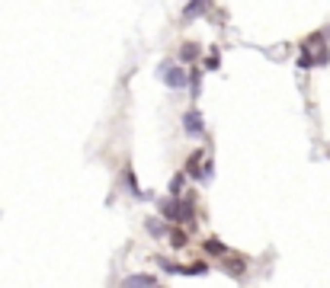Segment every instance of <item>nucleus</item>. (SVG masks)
Masks as SVG:
<instances>
[{
    "label": "nucleus",
    "instance_id": "39448f33",
    "mask_svg": "<svg viewBox=\"0 0 330 288\" xmlns=\"http://www.w3.org/2000/svg\"><path fill=\"white\" fill-rule=\"evenodd\" d=\"M205 250L212 253V256H224V250H228V247H224L221 240H205Z\"/></svg>",
    "mask_w": 330,
    "mask_h": 288
},
{
    "label": "nucleus",
    "instance_id": "9d476101",
    "mask_svg": "<svg viewBox=\"0 0 330 288\" xmlns=\"http://www.w3.org/2000/svg\"><path fill=\"white\" fill-rule=\"evenodd\" d=\"M196 13H202V3H189L186 7V16H196Z\"/></svg>",
    "mask_w": 330,
    "mask_h": 288
},
{
    "label": "nucleus",
    "instance_id": "20e7f679",
    "mask_svg": "<svg viewBox=\"0 0 330 288\" xmlns=\"http://www.w3.org/2000/svg\"><path fill=\"white\" fill-rule=\"evenodd\" d=\"M161 208H164V215H167L170 221H177V218H180V202H177V198H170V202H164Z\"/></svg>",
    "mask_w": 330,
    "mask_h": 288
},
{
    "label": "nucleus",
    "instance_id": "f257e3e1",
    "mask_svg": "<svg viewBox=\"0 0 330 288\" xmlns=\"http://www.w3.org/2000/svg\"><path fill=\"white\" fill-rule=\"evenodd\" d=\"M161 80L170 87H186V74L180 68H173V64H164L161 68Z\"/></svg>",
    "mask_w": 330,
    "mask_h": 288
},
{
    "label": "nucleus",
    "instance_id": "0eeeda50",
    "mask_svg": "<svg viewBox=\"0 0 330 288\" xmlns=\"http://www.w3.org/2000/svg\"><path fill=\"white\" fill-rule=\"evenodd\" d=\"M147 231H151L154 237H161V234H164V228L157 224V218H151V221H147Z\"/></svg>",
    "mask_w": 330,
    "mask_h": 288
},
{
    "label": "nucleus",
    "instance_id": "6e6552de",
    "mask_svg": "<svg viewBox=\"0 0 330 288\" xmlns=\"http://www.w3.org/2000/svg\"><path fill=\"white\" fill-rule=\"evenodd\" d=\"M170 240L177 243V247H183V243H186V234H183V231H170Z\"/></svg>",
    "mask_w": 330,
    "mask_h": 288
},
{
    "label": "nucleus",
    "instance_id": "7ed1b4c3",
    "mask_svg": "<svg viewBox=\"0 0 330 288\" xmlns=\"http://www.w3.org/2000/svg\"><path fill=\"white\" fill-rule=\"evenodd\" d=\"M183 128L189 131V135H202V115H199V112H186Z\"/></svg>",
    "mask_w": 330,
    "mask_h": 288
},
{
    "label": "nucleus",
    "instance_id": "423d86ee",
    "mask_svg": "<svg viewBox=\"0 0 330 288\" xmlns=\"http://www.w3.org/2000/svg\"><path fill=\"white\" fill-rule=\"evenodd\" d=\"M180 58H183V61H192V58H196V45H189V42H186V45L180 48Z\"/></svg>",
    "mask_w": 330,
    "mask_h": 288
},
{
    "label": "nucleus",
    "instance_id": "f03ea898",
    "mask_svg": "<svg viewBox=\"0 0 330 288\" xmlns=\"http://www.w3.org/2000/svg\"><path fill=\"white\" fill-rule=\"evenodd\" d=\"M122 288H154V279L151 275H128L122 282Z\"/></svg>",
    "mask_w": 330,
    "mask_h": 288
},
{
    "label": "nucleus",
    "instance_id": "1a4fd4ad",
    "mask_svg": "<svg viewBox=\"0 0 330 288\" xmlns=\"http://www.w3.org/2000/svg\"><path fill=\"white\" fill-rule=\"evenodd\" d=\"M228 269H231V275H240V269H244V263H240V259H231V263H228Z\"/></svg>",
    "mask_w": 330,
    "mask_h": 288
}]
</instances>
